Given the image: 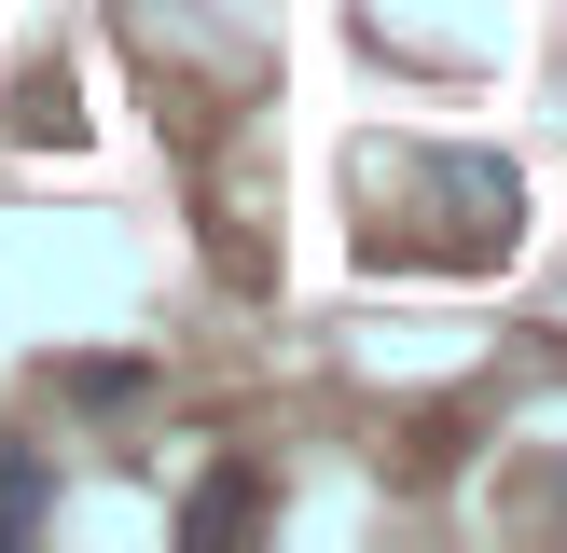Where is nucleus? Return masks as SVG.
<instances>
[{
  "label": "nucleus",
  "mask_w": 567,
  "mask_h": 553,
  "mask_svg": "<svg viewBox=\"0 0 567 553\" xmlns=\"http://www.w3.org/2000/svg\"><path fill=\"white\" fill-rule=\"evenodd\" d=\"M249 498H264V484H249V470H208V484H194V540H236V525H249Z\"/></svg>",
  "instance_id": "1"
}]
</instances>
